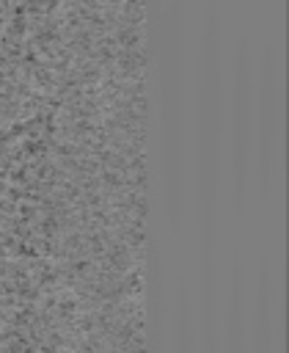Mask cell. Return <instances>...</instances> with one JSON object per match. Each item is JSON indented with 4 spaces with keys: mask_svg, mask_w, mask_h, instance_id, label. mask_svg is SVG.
<instances>
[{
    "mask_svg": "<svg viewBox=\"0 0 289 353\" xmlns=\"http://www.w3.org/2000/svg\"><path fill=\"white\" fill-rule=\"evenodd\" d=\"M160 160H162V196L165 212L179 221L184 207V132H182V47H179V8L171 6L160 19Z\"/></svg>",
    "mask_w": 289,
    "mask_h": 353,
    "instance_id": "cell-1",
    "label": "cell"
},
{
    "mask_svg": "<svg viewBox=\"0 0 289 353\" xmlns=\"http://www.w3.org/2000/svg\"><path fill=\"white\" fill-rule=\"evenodd\" d=\"M253 119H256V80L248 50L237 52L234 85H231V174L239 193L253 160Z\"/></svg>",
    "mask_w": 289,
    "mask_h": 353,
    "instance_id": "cell-2",
    "label": "cell"
},
{
    "mask_svg": "<svg viewBox=\"0 0 289 353\" xmlns=\"http://www.w3.org/2000/svg\"><path fill=\"white\" fill-rule=\"evenodd\" d=\"M278 135H281V88L278 72L270 61L267 72H261L259 91H256V119H253V149L259 154L261 179H270L278 154Z\"/></svg>",
    "mask_w": 289,
    "mask_h": 353,
    "instance_id": "cell-3",
    "label": "cell"
},
{
    "mask_svg": "<svg viewBox=\"0 0 289 353\" xmlns=\"http://www.w3.org/2000/svg\"><path fill=\"white\" fill-rule=\"evenodd\" d=\"M248 353H275V325H272V279L261 268L256 281V295L248 320Z\"/></svg>",
    "mask_w": 289,
    "mask_h": 353,
    "instance_id": "cell-4",
    "label": "cell"
}]
</instances>
